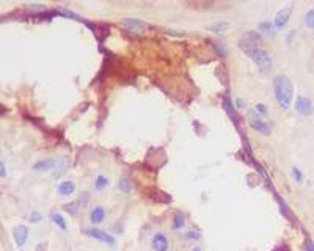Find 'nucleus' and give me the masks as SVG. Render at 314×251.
<instances>
[{"instance_id":"nucleus-13","label":"nucleus","mask_w":314,"mask_h":251,"mask_svg":"<svg viewBox=\"0 0 314 251\" xmlns=\"http://www.w3.org/2000/svg\"><path fill=\"white\" fill-rule=\"evenodd\" d=\"M74 192H76V184L72 182V181H63L58 185V193H60L61 196H69Z\"/></svg>"},{"instance_id":"nucleus-17","label":"nucleus","mask_w":314,"mask_h":251,"mask_svg":"<svg viewBox=\"0 0 314 251\" xmlns=\"http://www.w3.org/2000/svg\"><path fill=\"white\" fill-rule=\"evenodd\" d=\"M257 28H259L261 31H264V33H267V35H273L275 33V24L270 22V21H262L259 26H257Z\"/></svg>"},{"instance_id":"nucleus-5","label":"nucleus","mask_w":314,"mask_h":251,"mask_svg":"<svg viewBox=\"0 0 314 251\" xmlns=\"http://www.w3.org/2000/svg\"><path fill=\"white\" fill-rule=\"evenodd\" d=\"M250 124L253 129H256V131H259L261 134L264 135H269L270 134V126L269 123H265V121L262 119V116L259 115V113H256V110H250Z\"/></svg>"},{"instance_id":"nucleus-30","label":"nucleus","mask_w":314,"mask_h":251,"mask_svg":"<svg viewBox=\"0 0 314 251\" xmlns=\"http://www.w3.org/2000/svg\"><path fill=\"white\" fill-rule=\"evenodd\" d=\"M272 251H291V248H289L287 245H280L277 248H273Z\"/></svg>"},{"instance_id":"nucleus-7","label":"nucleus","mask_w":314,"mask_h":251,"mask_svg":"<svg viewBox=\"0 0 314 251\" xmlns=\"http://www.w3.org/2000/svg\"><path fill=\"white\" fill-rule=\"evenodd\" d=\"M13 237L14 242L18 247H24L27 244V239H29V228L26 224H18L16 228L13 229Z\"/></svg>"},{"instance_id":"nucleus-3","label":"nucleus","mask_w":314,"mask_h":251,"mask_svg":"<svg viewBox=\"0 0 314 251\" xmlns=\"http://www.w3.org/2000/svg\"><path fill=\"white\" fill-rule=\"evenodd\" d=\"M85 236L88 237H93L96 240H99L102 242V244H107V245H112L114 247L116 244V240L114 236H110V234H107L106 231H102V229H98V228H91V229H85L84 231Z\"/></svg>"},{"instance_id":"nucleus-29","label":"nucleus","mask_w":314,"mask_h":251,"mask_svg":"<svg viewBox=\"0 0 314 251\" xmlns=\"http://www.w3.org/2000/svg\"><path fill=\"white\" fill-rule=\"evenodd\" d=\"M189 240H192V239H197V237H200V234L198 232H195V231H190V232H187V236H186Z\"/></svg>"},{"instance_id":"nucleus-23","label":"nucleus","mask_w":314,"mask_h":251,"mask_svg":"<svg viewBox=\"0 0 314 251\" xmlns=\"http://www.w3.org/2000/svg\"><path fill=\"white\" fill-rule=\"evenodd\" d=\"M211 44L215 47V51L219 52L222 56H227V49H225V46H223L222 43H219V41H211Z\"/></svg>"},{"instance_id":"nucleus-10","label":"nucleus","mask_w":314,"mask_h":251,"mask_svg":"<svg viewBox=\"0 0 314 251\" xmlns=\"http://www.w3.org/2000/svg\"><path fill=\"white\" fill-rule=\"evenodd\" d=\"M242 41H245V43H248V44H252V46L261 47V44H262V38H261V35H259V33H257V31L250 30V31H247V33L242 36Z\"/></svg>"},{"instance_id":"nucleus-21","label":"nucleus","mask_w":314,"mask_h":251,"mask_svg":"<svg viewBox=\"0 0 314 251\" xmlns=\"http://www.w3.org/2000/svg\"><path fill=\"white\" fill-rule=\"evenodd\" d=\"M109 185V179L106 176H102V174H99L98 177H96V182H94V187L98 189V190H101V189H104V187H107Z\"/></svg>"},{"instance_id":"nucleus-2","label":"nucleus","mask_w":314,"mask_h":251,"mask_svg":"<svg viewBox=\"0 0 314 251\" xmlns=\"http://www.w3.org/2000/svg\"><path fill=\"white\" fill-rule=\"evenodd\" d=\"M239 46H240V49H242L256 63V66L259 68L262 72H269L272 69V58L269 56V54L262 49V47L252 46V44L242 41V39L239 41Z\"/></svg>"},{"instance_id":"nucleus-24","label":"nucleus","mask_w":314,"mask_h":251,"mask_svg":"<svg viewBox=\"0 0 314 251\" xmlns=\"http://www.w3.org/2000/svg\"><path fill=\"white\" fill-rule=\"evenodd\" d=\"M292 174H294V179L297 182H302L303 181V173L300 171L299 167H292Z\"/></svg>"},{"instance_id":"nucleus-19","label":"nucleus","mask_w":314,"mask_h":251,"mask_svg":"<svg viewBox=\"0 0 314 251\" xmlns=\"http://www.w3.org/2000/svg\"><path fill=\"white\" fill-rule=\"evenodd\" d=\"M305 24H307V27L314 30V8H310L305 14Z\"/></svg>"},{"instance_id":"nucleus-6","label":"nucleus","mask_w":314,"mask_h":251,"mask_svg":"<svg viewBox=\"0 0 314 251\" xmlns=\"http://www.w3.org/2000/svg\"><path fill=\"white\" fill-rule=\"evenodd\" d=\"M292 3H287L286 6H283L281 10H278V13L275 14V19H273V24H275V28L280 30V28H283L289 18H291V14H292Z\"/></svg>"},{"instance_id":"nucleus-26","label":"nucleus","mask_w":314,"mask_h":251,"mask_svg":"<svg viewBox=\"0 0 314 251\" xmlns=\"http://www.w3.org/2000/svg\"><path fill=\"white\" fill-rule=\"evenodd\" d=\"M29 220L31 222V223H38V222H41L43 220V215L39 214V212H33L30 217H29Z\"/></svg>"},{"instance_id":"nucleus-32","label":"nucleus","mask_w":314,"mask_h":251,"mask_svg":"<svg viewBox=\"0 0 314 251\" xmlns=\"http://www.w3.org/2000/svg\"><path fill=\"white\" fill-rule=\"evenodd\" d=\"M190 251H201V248H198V247H195V248H192Z\"/></svg>"},{"instance_id":"nucleus-1","label":"nucleus","mask_w":314,"mask_h":251,"mask_svg":"<svg viewBox=\"0 0 314 251\" xmlns=\"http://www.w3.org/2000/svg\"><path fill=\"white\" fill-rule=\"evenodd\" d=\"M273 90H275V98L280 107L289 109L294 101V84L287 76H277L273 80Z\"/></svg>"},{"instance_id":"nucleus-11","label":"nucleus","mask_w":314,"mask_h":251,"mask_svg":"<svg viewBox=\"0 0 314 251\" xmlns=\"http://www.w3.org/2000/svg\"><path fill=\"white\" fill-rule=\"evenodd\" d=\"M104 218H106V209L102 206H96L90 214V222L93 224H99L104 222Z\"/></svg>"},{"instance_id":"nucleus-14","label":"nucleus","mask_w":314,"mask_h":251,"mask_svg":"<svg viewBox=\"0 0 314 251\" xmlns=\"http://www.w3.org/2000/svg\"><path fill=\"white\" fill-rule=\"evenodd\" d=\"M55 162L54 159H44V160H39L36 164H33V169H38V171H41V169H51L55 167Z\"/></svg>"},{"instance_id":"nucleus-12","label":"nucleus","mask_w":314,"mask_h":251,"mask_svg":"<svg viewBox=\"0 0 314 251\" xmlns=\"http://www.w3.org/2000/svg\"><path fill=\"white\" fill-rule=\"evenodd\" d=\"M123 24L129 30H143L144 27H146V24L139 18H124Z\"/></svg>"},{"instance_id":"nucleus-18","label":"nucleus","mask_w":314,"mask_h":251,"mask_svg":"<svg viewBox=\"0 0 314 251\" xmlns=\"http://www.w3.org/2000/svg\"><path fill=\"white\" fill-rule=\"evenodd\" d=\"M51 218H52V220H54V223L57 224L60 229H66V220H64V218H63L60 214L54 212V214L51 215Z\"/></svg>"},{"instance_id":"nucleus-16","label":"nucleus","mask_w":314,"mask_h":251,"mask_svg":"<svg viewBox=\"0 0 314 251\" xmlns=\"http://www.w3.org/2000/svg\"><path fill=\"white\" fill-rule=\"evenodd\" d=\"M132 189V182L131 179H129L127 176H123V177H119V181H118V190H121L123 193H129Z\"/></svg>"},{"instance_id":"nucleus-15","label":"nucleus","mask_w":314,"mask_h":251,"mask_svg":"<svg viewBox=\"0 0 314 251\" xmlns=\"http://www.w3.org/2000/svg\"><path fill=\"white\" fill-rule=\"evenodd\" d=\"M184 223H186V218H184V214L182 212H174V215H173V222H171V226H173V229H181L182 226H184Z\"/></svg>"},{"instance_id":"nucleus-9","label":"nucleus","mask_w":314,"mask_h":251,"mask_svg":"<svg viewBox=\"0 0 314 251\" xmlns=\"http://www.w3.org/2000/svg\"><path fill=\"white\" fill-rule=\"evenodd\" d=\"M66 168H68L66 157H61V159H58L57 162H55V167L52 168V177H54V179H58V177H61L63 173L66 171Z\"/></svg>"},{"instance_id":"nucleus-28","label":"nucleus","mask_w":314,"mask_h":251,"mask_svg":"<svg viewBox=\"0 0 314 251\" xmlns=\"http://www.w3.org/2000/svg\"><path fill=\"white\" fill-rule=\"evenodd\" d=\"M0 174H2V177H6V169H5V160L0 162Z\"/></svg>"},{"instance_id":"nucleus-31","label":"nucleus","mask_w":314,"mask_h":251,"mask_svg":"<svg viewBox=\"0 0 314 251\" xmlns=\"http://www.w3.org/2000/svg\"><path fill=\"white\" fill-rule=\"evenodd\" d=\"M236 105H237L239 109H244V107H245V101L240 99V98H237V99H236Z\"/></svg>"},{"instance_id":"nucleus-25","label":"nucleus","mask_w":314,"mask_h":251,"mask_svg":"<svg viewBox=\"0 0 314 251\" xmlns=\"http://www.w3.org/2000/svg\"><path fill=\"white\" fill-rule=\"evenodd\" d=\"M255 110H256L257 113H259L261 116H264L265 113H267V107H265L264 104H256V105H255Z\"/></svg>"},{"instance_id":"nucleus-4","label":"nucleus","mask_w":314,"mask_h":251,"mask_svg":"<svg viewBox=\"0 0 314 251\" xmlns=\"http://www.w3.org/2000/svg\"><path fill=\"white\" fill-rule=\"evenodd\" d=\"M295 110H297V113H300L302 116H311L314 112L313 101L310 98H305V96H297Z\"/></svg>"},{"instance_id":"nucleus-20","label":"nucleus","mask_w":314,"mask_h":251,"mask_svg":"<svg viewBox=\"0 0 314 251\" xmlns=\"http://www.w3.org/2000/svg\"><path fill=\"white\" fill-rule=\"evenodd\" d=\"M207 30H211V31H223V30H227L228 28V22H217V24H211V26H207L206 27Z\"/></svg>"},{"instance_id":"nucleus-22","label":"nucleus","mask_w":314,"mask_h":251,"mask_svg":"<svg viewBox=\"0 0 314 251\" xmlns=\"http://www.w3.org/2000/svg\"><path fill=\"white\" fill-rule=\"evenodd\" d=\"M63 209L66 210V212H69L71 215H76V212H77V201H72V202H69V204H64Z\"/></svg>"},{"instance_id":"nucleus-8","label":"nucleus","mask_w":314,"mask_h":251,"mask_svg":"<svg viewBox=\"0 0 314 251\" xmlns=\"http://www.w3.org/2000/svg\"><path fill=\"white\" fill-rule=\"evenodd\" d=\"M151 245H152V248H154V251H167L168 250V239L165 237V234L157 232V234H154V237H152Z\"/></svg>"},{"instance_id":"nucleus-27","label":"nucleus","mask_w":314,"mask_h":251,"mask_svg":"<svg viewBox=\"0 0 314 251\" xmlns=\"http://www.w3.org/2000/svg\"><path fill=\"white\" fill-rule=\"evenodd\" d=\"M305 250H307V251H314V242L311 239H307V242H305Z\"/></svg>"}]
</instances>
